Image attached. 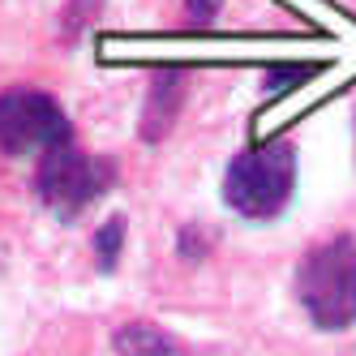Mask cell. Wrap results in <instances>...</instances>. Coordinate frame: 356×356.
I'll return each instance as SVG.
<instances>
[{"instance_id":"6da1fadb","label":"cell","mask_w":356,"mask_h":356,"mask_svg":"<svg viewBox=\"0 0 356 356\" xmlns=\"http://www.w3.org/2000/svg\"><path fill=\"white\" fill-rule=\"evenodd\" d=\"M300 305L322 330H343L356 322V241L335 236L305 253L296 270Z\"/></svg>"},{"instance_id":"7a4b0ae2","label":"cell","mask_w":356,"mask_h":356,"mask_svg":"<svg viewBox=\"0 0 356 356\" xmlns=\"http://www.w3.org/2000/svg\"><path fill=\"white\" fill-rule=\"evenodd\" d=\"M292 185H296V150L288 142H266V146L241 150L232 159L227 181H223V197L245 219H270L284 211V202L292 197Z\"/></svg>"},{"instance_id":"3957f363","label":"cell","mask_w":356,"mask_h":356,"mask_svg":"<svg viewBox=\"0 0 356 356\" xmlns=\"http://www.w3.org/2000/svg\"><path fill=\"white\" fill-rule=\"evenodd\" d=\"M69 142V116L60 104L43 90H5L0 95V150L5 155H26Z\"/></svg>"},{"instance_id":"277c9868","label":"cell","mask_w":356,"mask_h":356,"mask_svg":"<svg viewBox=\"0 0 356 356\" xmlns=\"http://www.w3.org/2000/svg\"><path fill=\"white\" fill-rule=\"evenodd\" d=\"M112 181V163H95L82 150H73L69 142L47 146L39 163V197L60 215H78L86 202H95Z\"/></svg>"},{"instance_id":"5b68a950","label":"cell","mask_w":356,"mask_h":356,"mask_svg":"<svg viewBox=\"0 0 356 356\" xmlns=\"http://www.w3.org/2000/svg\"><path fill=\"white\" fill-rule=\"evenodd\" d=\"M176 104H181V73H176V69L155 73V82H150V99H146V120H142L146 142H159L163 138V129L176 116Z\"/></svg>"},{"instance_id":"8992f818","label":"cell","mask_w":356,"mask_h":356,"mask_svg":"<svg viewBox=\"0 0 356 356\" xmlns=\"http://www.w3.org/2000/svg\"><path fill=\"white\" fill-rule=\"evenodd\" d=\"M116 352L120 356H176V343L150 322H124L116 330Z\"/></svg>"},{"instance_id":"52a82bcc","label":"cell","mask_w":356,"mask_h":356,"mask_svg":"<svg viewBox=\"0 0 356 356\" xmlns=\"http://www.w3.org/2000/svg\"><path fill=\"white\" fill-rule=\"evenodd\" d=\"M120 241H124V219H120V215H112L104 227H99V236H95L99 266H104V270H112V266H116V258H120Z\"/></svg>"},{"instance_id":"ba28073f","label":"cell","mask_w":356,"mask_h":356,"mask_svg":"<svg viewBox=\"0 0 356 356\" xmlns=\"http://www.w3.org/2000/svg\"><path fill=\"white\" fill-rule=\"evenodd\" d=\"M219 5H223V0H185V13H189L193 26H211L215 13H219Z\"/></svg>"}]
</instances>
